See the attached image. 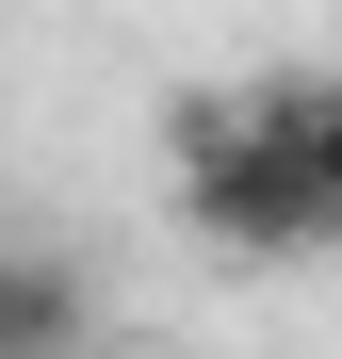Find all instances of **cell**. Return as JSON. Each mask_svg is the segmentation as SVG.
<instances>
[{
    "mask_svg": "<svg viewBox=\"0 0 342 359\" xmlns=\"http://www.w3.org/2000/svg\"><path fill=\"white\" fill-rule=\"evenodd\" d=\"M180 212L212 229L228 262H310V245H342V212H326V180H310V147H294V114H277V82L180 114Z\"/></svg>",
    "mask_w": 342,
    "mask_h": 359,
    "instance_id": "6da1fadb",
    "label": "cell"
},
{
    "mask_svg": "<svg viewBox=\"0 0 342 359\" xmlns=\"http://www.w3.org/2000/svg\"><path fill=\"white\" fill-rule=\"evenodd\" d=\"M98 343V278L66 245H0V359H82Z\"/></svg>",
    "mask_w": 342,
    "mask_h": 359,
    "instance_id": "7a4b0ae2",
    "label": "cell"
}]
</instances>
